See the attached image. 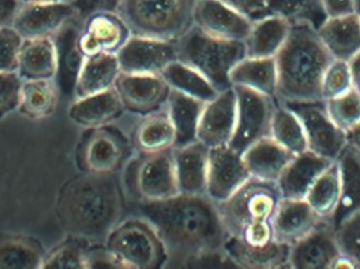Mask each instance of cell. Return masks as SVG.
Segmentation results:
<instances>
[{"mask_svg": "<svg viewBox=\"0 0 360 269\" xmlns=\"http://www.w3.org/2000/svg\"><path fill=\"white\" fill-rule=\"evenodd\" d=\"M333 162L309 150L294 157L276 182L281 198L306 200L313 184Z\"/></svg>", "mask_w": 360, "mask_h": 269, "instance_id": "22", "label": "cell"}, {"mask_svg": "<svg viewBox=\"0 0 360 269\" xmlns=\"http://www.w3.org/2000/svg\"><path fill=\"white\" fill-rule=\"evenodd\" d=\"M194 25L205 33L221 39L243 41L253 21L220 0H196Z\"/></svg>", "mask_w": 360, "mask_h": 269, "instance_id": "17", "label": "cell"}, {"mask_svg": "<svg viewBox=\"0 0 360 269\" xmlns=\"http://www.w3.org/2000/svg\"><path fill=\"white\" fill-rule=\"evenodd\" d=\"M77 8L80 19H84L92 13L99 11L117 12L122 0H72Z\"/></svg>", "mask_w": 360, "mask_h": 269, "instance_id": "49", "label": "cell"}, {"mask_svg": "<svg viewBox=\"0 0 360 269\" xmlns=\"http://www.w3.org/2000/svg\"><path fill=\"white\" fill-rule=\"evenodd\" d=\"M291 29V23L283 17H264L253 21L249 35L245 40L247 57L270 58L279 52Z\"/></svg>", "mask_w": 360, "mask_h": 269, "instance_id": "30", "label": "cell"}, {"mask_svg": "<svg viewBox=\"0 0 360 269\" xmlns=\"http://www.w3.org/2000/svg\"><path fill=\"white\" fill-rule=\"evenodd\" d=\"M124 268L105 244H90L86 249V269Z\"/></svg>", "mask_w": 360, "mask_h": 269, "instance_id": "47", "label": "cell"}, {"mask_svg": "<svg viewBox=\"0 0 360 269\" xmlns=\"http://www.w3.org/2000/svg\"><path fill=\"white\" fill-rule=\"evenodd\" d=\"M177 60L205 76L219 92L232 88L233 67L247 57L245 42L221 39L193 25L175 40Z\"/></svg>", "mask_w": 360, "mask_h": 269, "instance_id": "5", "label": "cell"}, {"mask_svg": "<svg viewBox=\"0 0 360 269\" xmlns=\"http://www.w3.org/2000/svg\"><path fill=\"white\" fill-rule=\"evenodd\" d=\"M205 105L197 99L171 90L166 112L176 132L175 147L197 141V130Z\"/></svg>", "mask_w": 360, "mask_h": 269, "instance_id": "33", "label": "cell"}, {"mask_svg": "<svg viewBox=\"0 0 360 269\" xmlns=\"http://www.w3.org/2000/svg\"><path fill=\"white\" fill-rule=\"evenodd\" d=\"M196 0H122L117 13L132 35L175 41L193 25Z\"/></svg>", "mask_w": 360, "mask_h": 269, "instance_id": "6", "label": "cell"}, {"mask_svg": "<svg viewBox=\"0 0 360 269\" xmlns=\"http://www.w3.org/2000/svg\"><path fill=\"white\" fill-rule=\"evenodd\" d=\"M321 219L308 201L281 198L272 220L274 240L292 247L310 234Z\"/></svg>", "mask_w": 360, "mask_h": 269, "instance_id": "20", "label": "cell"}, {"mask_svg": "<svg viewBox=\"0 0 360 269\" xmlns=\"http://www.w3.org/2000/svg\"><path fill=\"white\" fill-rule=\"evenodd\" d=\"M57 52L52 37L23 39L18 56L17 73L25 80H54Z\"/></svg>", "mask_w": 360, "mask_h": 269, "instance_id": "29", "label": "cell"}, {"mask_svg": "<svg viewBox=\"0 0 360 269\" xmlns=\"http://www.w3.org/2000/svg\"><path fill=\"white\" fill-rule=\"evenodd\" d=\"M325 101L330 117L344 132L360 122V95L354 88L342 96Z\"/></svg>", "mask_w": 360, "mask_h": 269, "instance_id": "42", "label": "cell"}, {"mask_svg": "<svg viewBox=\"0 0 360 269\" xmlns=\"http://www.w3.org/2000/svg\"><path fill=\"white\" fill-rule=\"evenodd\" d=\"M353 88L360 95V52L349 61Z\"/></svg>", "mask_w": 360, "mask_h": 269, "instance_id": "52", "label": "cell"}, {"mask_svg": "<svg viewBox=\"0 0 360 269\" xmlns=\"http://www.w3.org/2000/svg\"><path fill=\"white\" fill-rule=\"evenodd\" d=\"M251 179L243 155L230 145L210 148L205 195L214 202L228 200Z\"/></svg>", "mask_w": 360, "mask_h": 269, "instance_id": "10", "label": "cell"}, {"mask_svg": "<svg viewBox=\"0 0 360 269\" xmlns=\"http://www.w3.org/2000/svg\"><path fill=\"white\" fill-rule=\"evenodd\" d=\"M317 34L334 59L349 63L360 52V19L354 12L330 16Z\"/></svg>", "mask_w": 360, "mask_h": 269, "instance_id": "25", "label": "cell"}, {"mask_svg": "<svg viewBox=\"0 0 360 269\" xmlns=\"http://www.w3.org/2000/svg\"><path fill=\"white\" fill-rule=\"evenodd\" d=\"M134 184L141 201L156 202L179 195L172 150L143 154L135 169Z\"/></svg>", "mask_w": 360, "mask_h": 269, "instance_id": "13", "label": "cell"}, {"mask_svg": "<svg viewBox=\"0 0 360 269\" xmlns=\"http://www.w3.org/2000/svg\"><path fill=\"white\" fill-rule=\"evenodd\" d=\"M72 0H21L22 4H50V2H67Z\"/></svg>", "mask_w": 360, "mask_h": 269, "instance_id": "54", "label": "cell"}, {"mask_svg": "<svg viewBox=\"0 0 360 269\" xmlns=\"http://www.w3.org/2000/svg\"><path fill=\"white\" fill-rule=\"evenodd\" d=\"M340 198V176L338 162L334 161L313 184L306 200L321 218H330Z\"/></svg>", "mask_w": 360, "mask_h": 269, "instance_id": "39", "label": "cell"}, {"mask_svg": "<svg viewBox=\"0 0 360 269\" xmlns=\"http://www.w3.org/2000/svg\"><path fill=\"white\" fill-rule=\"evenodd\" d=\"M335 228L321 218L314 230L290 249L289 268H334L342 258Z\"/></svg>", "mask_w": 360, "mask_h": 269, "instance_id": "14", "label": "cell"}, {"mask_svg": "<svg viewBox=\"0 0 360 269\" xmlns=\"http://www.w3.org/2000/svg\"><path fill=\"white\" fill-rule=\"evenodd\" d=\"M120 74L122 69L116 54L103 53L86 57L76 80L74 97L84 98L111 90L115 88Z\"/></svg>", "mask_w": 360, "mask_h": 269, "instance_id": "27", "label": "cell"}, {"mask_svg": "<svg viewBox=\"0 0 360 269\" xmlns=\"http://www.w3.org/2000/svg\"><path fill=\"white\" fill-rule=\"evenodd\" d=\"M21 86L17 72H0V119L18 109Z\"/></svg>", "mask_w": 360, "mask_h": 269, "instance_id": "46", "label": "cell"}, {"mask_svg": "<svg viewBox=\"0 0 360 269\" xmlns=\"http://www.w3.org/2000/svg\"><path fill=\"white\" fill-rule=\"evenodd\" d=\"M44 257L41 249L29 239L0 240V269L41 268Z\"/></svg>", "mask_w": 360, "mask_h": 269, "instance_id": "40", "label": "cell"}, {"mask_svg": "<svg viewBox=\"0 0 360 269\" xmlns=\"http://www.w3.org/2000/svg\"><path fill=\"white\" fill-rule=\"evenodd\" d=\"M132 36L117 12L99 11L82 19L78 44L84 56L117 54Z\"/></svg>", "mask_w": 360, "mask_h": 269, "instance_id": "12", "label": "cell"}, {"mask_svg": "<svg viewBox=\"0 0 360 269\" xmlns=\"http://www.w3.org/2000/svg\"><path fill=\"white\" fill-rule=\"evenodd\" d=\"M333 60L317 31L311 25H291L285 44L275 56L276 103L287 105L323 100V76Z\"/></svg>", "mask_w": 360, "mask_h": 269, "instance_id": "3", "label": "cell"}, {"mask_svg": "<svg viewBox=\"0 0 360 269\" xmlns=\"http://www.w3.org/2000/svg\"><path fill=\"white\" fill-rule=\"evenodd\" d=\"M347 143L354 147L359 148L360 150V122L354 128L351 129L350 131L346 133Z\"/></svg>", "mask_w": 360, "mask_h": 269, "instance_id": "53", "label": "cell"}, {"mask_svg": "<svg viewBox=\"0 0 360 269\" xmlns=\"http://www.w3.org/2000/svg\"><path fill=\"white\" fill-rule=\"evenodd\" d=\"M230 81L232 86H245L271 98H276L277 67L275 57H245L233 67Z\"/></svg>", "mask_w": 360, "mask_h": 269, "instance_id": "31", "label": "cell"}, {"mask_svg": "<svg viewBox=\"0 0 360 269\" xmlns=\"http://www.w3.org/2000/svg\"><path fill=\"white\" fill-rule=\"evenodd\" d=\"M210 148L199 141L172 150L180 194L205 195Z\"/></svg>", "mask_w": 360, "mask_h": 269, "instance_id": "24", "label": "cell"}, {"mask_svg": "<svg viewBox=\"0 0 360 269\" xmlns=\"http://www.w3.org/2000/svg\"><path fill=\"white\" fill-rule=\"evenodd\" d=\"M351 90L353 84L349 63L334 59L323 76L321 88L323 100L338 98Z\"/></svg>", "mask_w": 360, "mask_h": 269, "instance_id": "43", "label": "cell"}, {"mask_svg": "<svg viewBox=\"0 0 360 269\" xmlns=\"http://www.w3.org/2000/svg\"><path fill=\"white\" fill-rule=\"evenodd\" d=\"M252 21L264 18L268 0H220Z\"/></svg>", "mask_w": 360, "mask_h": 269, "instance_id": "48", "label": "cell"}, {"mask_svg": "<svg viewBox=\"0 0 360 269\" xmlns=\"http://www.w3.org/2000/svg\"><path fill=\"white\" fill-rule=\"evenodd\" d=\"M340 198L334 213L328 218L335 230L360 211V150L347 144L338 156Z\"/></svg>", "mask_w": 360, "mask_h": 269, "instance_id": "21", "label": "cell"}, {"mask_svg": "<svg viewBox=\"0 0 360 269\" xmlns=\"http://www.w3.org/2000/svg\"><path fill=\"white\" fill-rule=\"evenodd\" d=\"M90 243L70 236L44 257L41 268L86 269V254Z\"/></svg>", "mask_w": 360, "mask_h": 269, "instance_id": "41", "label": "cell"}, {"mask_svg": "<svg viewBox=\"0 0 360 269\" xmlns=\"http://www.w3.org/2000/svg\"><path fill=\"white\" fill-rule=\"evenodd\" d=\"M294 157L295 155L271 137L255 142L243 154L245 166L253 179L275 183Z\"/></svg>", "mask_w": 360, "mask_h": 269, "instance_id": "26", "label": "cell"}, {"mask_svg": "<svg viewBox=\"0 0 360 269\" xmlns=\"http://www.w3.org/2000/svg\"><path fill=\"white\" fill-rule=\"evenodd\" d=\"M290 245L273 241L264 247H250L229 239L226 253L237 268H289Z\"/></svg>", "mask_w": 360, "mask_h": 269, "instance_id": "32", "label": "cell"}, {"mask_svg": "<svg viewBox=\"0 0 360 269\" xmlns=\"http://www.w3.org/2000/svg\"><path fill=\"white\" fill-rule=\"evenodd\" d=\"M80 18L73 2L22 4L12 27L23 39L52 37L70 21Z\"/></svg>", "mask_w": 360, "mask_h": 269, "instance_id": "15", "label": "cell"}, {"mask_svg": "<svg viewBox=\"0 0 360 269\" xmlns=\"http://www.w3.org/2000/svg\"><path fill=\"white\" fill-rule=\"evenodd\" d=\"M158 232L167 251L166 268L222 262L236 268L226 253L230 239L217 203L207 195H177L168 200L141 201L139 215Z\"/></svg>", "mask_w": 360, "mask_h": 269, "instance_id": "1", "label": "cell"}, {"mask_svg": "<svg viewBox=\"0 0 360 269\" xmlns=\"http://www.w3.org/2000/svg\"><path fill=\"white\" fill-rule=\"evenodd\" d=\"M342 255L353 268H360V211L336 230Z\"/></svg>", "mask_w": 360, "mask_h": 269, "instance_id": "44", "label": "cell"}, {"mask_svg": "<svg viewBox=\"0 0 360 269\" xmlns=\"http://www.w3.org/2000/svg\"><path fill=\"white\" fill-rule=\"evenodd\" d=\"M59 90L54 80H25L20 91L18 110L32 119H42L54 113Z\"/></svg>", "mask_w": 360, "mask_h": 269, "instance_id": "36", "label": "cell"}, {"mask_svg": "<svg viewBox=\"0 0 360 269\" xmlns=\"http://www.w3.org/2000/svg\"><path fill=\"white\" fill-rule=\"evenodd\" d=\"M124 107L139 114H151L166 105L171 88L160 75L120 74L115 84Z\"/></svg>", "mask_w": 360, "mask_h": 269, "instance_id": "18", "label": "cell"}, {"mask_svg": "<svg viewBox=\"0 0 360 269\" xmlns=\"http://www.w3.org/2000/svg\"><path fill=\"white\" fill-rule=\"evenodd\" d=\"M302 122L311 152L331 161L338 160L347 145L346 132L338 128L329 116L325 100L283 105Z\"/></svg>", "mask_w": 360, "mask_h": 269, "instance_id": "9", "label": "cell"}, {"mask_svg": "<svg viewBox=\"0 0 360 269\" xmlns=\"http://www.w3.org/2000/svg\"><path fill=\"white\" fill-rule=\"evenodd\" d=\"M124 268H166L167 251L153 226L141 216L120 222L103 243Z\"/></svg>", "mask_w": 360, "mask_h": 269, "instance_id": "7", "label": "cell"}, {"mask_svg": "<svg viewBox=\"0 0 360 269\" xmlns=\"http://www.w3.org/2000/svg\"><path fill=\"white\" fill-rule=\"evenodd\" d=\"M160 75L171 90L203 103L213 100L220 93L205 76L179 60L170 63Z\"/></svg>", "mask_w": 360, "mask_h": 269, "instance_id": "35", "label": "cell"}, {"mask_svg": "<svg viewBox=\"0 0 360 269\" xmlns=\"http://www.w3.org/2000/svg\"><path fill=\"white\" fill-rule=\"evenodd\" d=\"M122 73L160 75L177 60L175 41L132 35L117 53Z\"/></svg>", "mask_w": 360, "mask_h": 269, "instance_id": "11", "label": "cell"}, {"mask_svg": "<svg viewBox=\"0 0 360 269\" xmlns=\"http://www.w3.org/2000/svg\"><path fill=\"white\" fill-rule=\"evenodd\" d=\"M124 200L115 173L86 171L63 188L57 216L69 236L103 244L122 221Z\"/></svg>", "mask_w": 360, "mask_h": 269, "instance_id": "2", "label": "cell"}, {"mask_svg": "<svg viewBox=\"0 0 360 269\" xmlns=\"http://www.w3.org/2000/svg\"><path fill=\"white\" fill-rule=\"evenodd\" d=\"M237 99L236 126L229 145L243 155L255 142L271 137L275 99L245 86H235Z\"/></svg>", "mask_w": 360, "mask_h": 269, "instance_id": "8", "label": "cell"}, {"mask_svg": "<svg viewBox=\"0 0 360 269\" xmlns=\"http://www.w3.org/2000/svg\"><path fill=\"white\" fill-rule=\"evenodd\" d=\"M236 116L237 99L232 86L205 103L199 120L197 141L209 148L229 145L234 134Z\"/></svg>", "mask_w": 360, "mask_h": 269, "instance_id": "16", "label": "cell"}, {"mask_svg": "<svg viewBox=\"0 0 360 269\" xmlns=\"http://www.w3.org/2000/svg\"><path fill=\"white\" fill-rule=\"evenodd\" d=\"M23 38L13 27H0V72H17Z\"/></svg>", "mask_w": 360, "mask_h": 269, "instance_id": "45", "label": "cell"}, {"mask_svg": "<svg viewBox=\"0 0 360 269\" xmlns=\"http://www.w3.org/2000/svg\"><path fill=\"white\" fill-rule=\"evenodd\" d=\"M21 6V0H0V27H12Z\"/></svg>", "mask_w": 360, "mask_h": 269, "instance_id": "50", "label": "cell"}, {"mask_svg": "<svg viewBox=\"0 0 360 269\" xmlns=\"http://www.w3.org/2000/svg\"><path fill=\"white\" fill-rule=\"evenodd\" d=\"M126 111L115 88L84 98L75 99L69 107L70 119L84 129L96 130L122 117Z\"/></svg>", "mask_w": 360, "mask_h": 269, "instance_id": "23", "label": "cell"}, {"mask_svg": "<svg viewBox=\"0 0 360 269\" xmlns=\"http://www.w3.org/2000/svg\"><path fill=\"white\" fill-rule=\"evenodd\" d=\"M329 16L354 12V0H321Z\"/></svg>", "mask_w": 360, "mask_h": 269, "instance_id": "51", "label": "cell"}, {"mask_svg": "<svg viewBox=\"0 0 360 269\" xmlns=\"http://www.w3.org/2000/svg\"><path fill=\"white\" fill-rule=\"evenodd\" d=\"M281 200L275 182L252 178L230 199L218 204L230 238L250 247H264L274 240L272 220Z\"/></svg>", "mask_w": 360, "mask_h": 269, "instance_id": "4", "label": "cell"}, {"mask_svg": "<svg viewBox=\"0 0 360 269\" xmlns=\"http://www.w3.org/2000/svg\"><path fill=\"white\" fill-rule=\"evenodd\" d=\"M82 19L70 21L52 36L57 52V71L54 81L59 92L74 94L78 74L84 65V53L78 44Z\"/></svg>", "mask_w": 360, "mask_h": 269, "instance_id": "19", "label": "cell"}, {"mask_svg": "<svg viewBox=\"0 0 360 269\" xmlns=\"http://www.w3.org/2000/svg\"><path fill=\"white\" fill-rule=\"evenodd\" d=\"M271 138L295 156L309 150L302 122L291 110L279 103L273 114Z\"/></svg>", "mask_w": 360, "mask_h": 269, "instance_id": "38", "label": "cell"}, {"mask_svg": "<svg viewBox=\"0 0 360 269\" xmlns=\"http://www.w3.org/2000/svg\"><path fill=\"white\" fill-rule=\"evenodd\" d=\"M283 17L291 25L307 23L319 31L329 18L321 0H268L264 16Z\"/></svg>", "mask_w": 360, "mask_h": 269, "instance_id": "37", "label": "cell"}, {"mask_svg": "<svg viewBox=\"0 0 360 269\" xmlns=\"http://www.w3.org/2000/svg\"><path fill=\"white\" fill-rule=\"evenodd\" d=\"M124 145L113 133L101 128L93 130L82 147V163L89 173H114L124 157Z\"/></svg>", "mask_w": 360, "mask_h": 269, "instance_id": "28", "label": "cell"}, {"mask_svg": "<svg viewBox=\"0 0 360 269\" xmlns=\"http://www.w3.org/2000/svg\"><path fill=\"white\" fill-rule=\"evenodd\" d=\"M354 13L360 19V0H354Z\"/></svg>", "mask_w": 360, "mask_h": 269, "instance_id": "55", "label": "cell"}, {"mask_svg": "<svg viewBox=\"0 0 360 269\" xmlns=\"http://www.w3.org/2000/svg\"><path fill=\"white\" fill-rule=\"evenodd\" d=\"M135 144L143 154L166 152L176 146V132L167 112H153L137 126Z\"/></svg>", "mask_w": 360, "mask_h": 269, "instance_id": "34", "label": "cell"}]
</instances>
